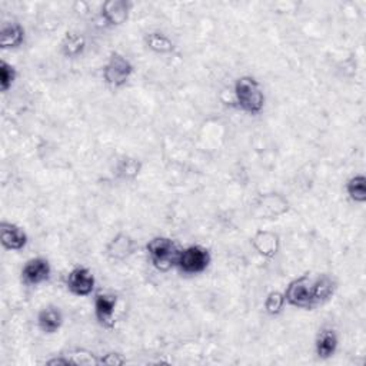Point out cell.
<instances>
[{
  "mask_svg": "<svg viewBox=\"0 0 366 366\" xmlns=\"http://www.w3.org/2000/svg\"><path fill=\"white\" fill-rule=\"evenodd\" d=\"M143 41H144V46L156 54H170L176 50L174 41L166 33L159 30L146 33L143 37Z\"/></svg>",
  "mask_w": 366,
  "mask_h": 366,
  "instance_id": "obj_20",
  "label": "cell"
},
{
  "mask_svg": "<svg viewBox=\"0 0 366 366\" xmlns=\"http://www.w3.org/2000/svg\"><path fill=\"white\" fill-rule=\"evenodd\" d=\"M233 97L236 106L249 116L260 114L266 104V96L260 81L250 74H243L234 80Z\"/></svg>",
  "mask_w": 366,
  "mask_h": 366,
  "instance_id": "obj_1",
  "label": "cell"
},
{
  "mask_svg": "<svg viewBox=\"0 0 366 366\" xmlns=\"http://www.w3.org/2000/svg\"><path fill=\"white\" fill-rule=\"evenodd\" d=\"M49 366H71L70 359L67 357V355H60V356H53L49 360L44 362Z\"/></svg>",
  "mask_w": 366,
  "mask_h": 366,
  "instance_id": "obj_26",
  "label": "cell"
},
{
  "mask_svg": "<svg viewBox=\"0 0 366 366\" xmlns=\"http://www.w3.org/2000/svg\"><path fill=\"white\" fill-rule=\"evenodd\" d=\"M290 209L289 200L277 192H267L259 194L252 203V214L256 219L276 220L286 214Z\"/></svg>",
  "mask_w": 366,
  "mask_h": 366,
  "instance_id": "obj_5",
  "label": "cell"
},
{
  "mask_svg": "<svg viewBox=\"0 0 366 366\" xmlns=\"http://www.w3.org/2000/svg\"><path fill=\"white\" fill-rule=\"evenodd\" d=\"M339 347V335L332 326H323L319 329L315 337V355L320 360L330 359Z\"/></svg>",
  "mask_w": 366,
  "mask_h": 366,
  "instance_id": "obj_15",
  "label": "cell"
},
{
  "mask_svg": "<svg viewBox=\"0 0 366 366\" xmlns=\"http://www.w3.org/2000/svg\"><path fill=\"white\" fill-rule=\"evenodd\" d=\"M179 252V244L167 236H154L146 243V254L150 264L162 273L176 267Z\"/></svg>",
  "mask_w": 366,
  "mask_h": 366,
  "instance_id": "obj_2",
  "label": "cell"
},
{
  "mask_svg": "<svg viewBox=\"0 0 366 366\" xmlns=\"http://www.w3.org/2000/svg\"><path fill=\"white\" fill-rule=\"evenodd\" d=\"M345 192L353 203L363 204L366 202V176L357 173L349 177L345 184Z\"/></svg>",
  "mask_w": 366,
  "mask_h": 366,
  "instance_id": "obj_21",
  "label": "cell"
},
{
  "mask_svg": "<svg viewBox=\"0 0 366 366\" xmlns=\"http://www.w3.org/2000/svg\"><path fill=\"white\" fill-rule=\"evenodd\" d=\"M250 244L260 257L273 259L279 253L280 237L273 230L259 229L250 237Z\"/></svg>",
  "mask_w": 366,
  "mask_h": 366,
  "instance_id": "obj_12",
  "label": "cell"
},
{
  "mask_svg": "<svg viewBox=\"0 0 366 366\" xmlns=\"http://www.w3.org/2000/svg\"><path fill=\"white\" fill-rule=\"evenodd\" d=\"M336 280L327 273H322L317 274L316 277H312V296L315 306L323 305L327 300H330L336 292Z\"/></svg>",
  "mask_w": 366,
  "mask_h": 366,
  "instance_id": "obj_17",
  "label": "cell"
},
{
  "mask_svg": "<svg viewBox=\"0 0 366 366\" xmlns=\"http://www.w3.org/2000/svg\"><path fill=\"white\" fill-rule=\"evenodd\" d=\"M286 305L297 309L312 310L315 309V302L312 296V276L310 273H303L299 277L290 280L283 292Z\"/></svg>",
  "mask_w": 366,
  "mask_h": 366,
  "instance_id": "obj_6",
  "label": "cell"
},
{
  "mask_svg": "<svg viewBox=\"0 0 366 366\" xmlns=\"http://www.w3.org/2000/svg\"><path fill=\"white\" fill-rule=\"evenodd\" d=\"M142 169H143V163L140 159L134 156L123 154L116 160L113 173L117 179L123 182H133L139 177V174L142 173Z\"/></svg>",
  "mask_w": 366,
  "mask_h": 366,
  "instance_id": "obj_18",
  "label": "cell"
},
{
  "mask_svg": "<svg viewBox=\"0 0 366 366\" xmlns=\"http://www.w3.org/2000/svg\"><path fill=\"white\" fill-rule=\"evenodd\" d=\"M63 322H64L63 312L56 305H46L36 315L37 327L44 335L57 333L61 329Z\"/></svg>",
  "mask_w": 366,
  "mask_h": 366,
  "instance_id": "obj_14",
  "label": "cell"
},
{
  "mask_svg": "<svg viewBox=\"0 0 366 366\" xmlns=\"http://www.w3.org/2000/svg\"><path fill=\"white\" fill-rule=\"evenodd\" d=\"M26 41V29L19 21H4L0 29V47L3 50L19 49Z\"/></svg>",
  "mask_w": 366,
  "mask_h": 366,
  "instance_id": "obj_16",
  "label": "cell"
},
{
  "mask_svg": "<svg viewBox=\"0 0 366 366\" xmlns=\"http://www.w3.org/2000/svg\"><path fill=\"white\" fill-rule=\"evenodd\" d=\"M51 277V264L44 256H34L26 260L20 270V280L29 287L40 286Z\"/></svg>",
  "mask_w": 366,
  "mask_h": 366,
  "instance_id": "obj_8",
  "label": "cell"
},
{
  "mask_svg": "<svg viewBox=\"0 0 366 366\" xmlns=\"http://www.w3.org/2000/svg\"><path fill=\"white\" fill-rule=\"evenodd\" d=\"M66 287L67 290L77 297H87L94 292L96 277L93 272L86 266H74L66 274Z\"/></svg>",
  "mask_w": 366,
  "mask_h": 366,
  "instance_id": "obj_9",
  "label": "cell"
},
{
  "mask_svg": "<svg viewBox=\"0 0 366 366\" xmlns=\"http://www.w3.org/2000/svg\"><path fill=\"white\" fill-rule=\"evenodd\" d=\"M86 50V39L79 31H66L60 41V53L66 59H77Z\"/></svg>",
  "mask_w": 366,
  "mask_h": 366,
  "instance_id": "obj_19",
  "label": "cell"
},
{
  "mask_svg": "<svg viewBox=\"0 0 366 366\" xmlns=\"http://www.w3.org/2000/svg\"><path fill=\"white\" fill-rule=\"evenodd\" d=\"M133 73V63L119 51H112L102 67V79L104 84L113 90L124 87L130 81Z\"/></svg>",
  "mask_w": 366,
  "mask_h": 366,
  "instance_id": "obj_3",
  "label": "cell"
},
{
  "mask_svg": "<svg viewBox=\"0 0 366 366\" xmlns=\"http://www.w3.org/2000/svg\"><path fill=\"white\" fill-rule=\"evenodd\" d=\"M119 299L110 292H97L93 297V315L103 329H113L116 325V310Z\"/></svg>",
  "mask_w": 366,
  "mask_h": 366,
  "instance_id": "obj_7",
  "label": "cell"
},
{
  "mask_svg": "<svg viewBox=\"0 0 366 366\" xmlns=\"http://www.w3.org/2000/svg\"><path fill=\"white\" fill-rule=\"evenodd\" d=\"M137 250V242L124 232L114 234L104 246V254L110 262H124L132 257Z\"/></svg>",
  "mask_w": 366,
  "mask_h": 366,
  "instance_id": "obj_10",
  "label": "cell"
},
{
  "mask_svg": "<svg viewBox=\"0 0 366 366\" xmlns=\"http://www.w3.org/2000/svg\"><path fill=\"white\" fill-rule=\"evenodd\" d=\"M126 357L119 352H106L103 355H99V365H124Z\"/></svg>",
  "mask_w": 366,
  "mask_h": 366,
  "instance_id": "obj_25",
  "label": "cell"
},
{
  "mask_svg": "<svg viewBox=\"0 0 366 366\" xmlns=\"http://www.w3.org/2000/svg\"><path fill=\"white\" fill-rule=\"evenodd\" d=\"M17 79V69L11 63L1 60L0 61V90L7 93Z\"/></svg>",
  "mask_w": 366,
  "mask_h": 366,
  "instance_id": "obj_23",
  "label": "cell"
},
{
  "mask_svg": "<svg viewBox=\"0 0 366 366\" xmlns=\"http://www.w3.org/2000/svg\"><path fill=\"white\" fill-rule=\"evenodd\" d=\"M67 357L70 359L71 365L81 366V365H99V355H94L90 350L84 349H76L67 353Z\"/></svg>",
  "mask_w": 366,
  "mask_h": 366,
  "instance_id": "obj_24",
  "label": "cell"
},
{
  "mask_svg": "<svg viewBox=\"0 0 366 366\" xmlns=\"http://www.w3.org/2000/svg\"><path fill=\"white\" fill-rule=\"evenodd\" d=\"M286 306V300H285V295L283 292L279 290H272L266 295L264 300H263V309L269 316H277L283 312Z\"/></svg>",
  "mask_w": 366,
  "mask_h": 366,
  "instance_id": "obj_22",
  "label": "cell"
},
{
  "mask_svg": "<svg viewBox=\"0 0 366 366\" xmlns=\"http://www.w3.org/2000/svg\"><path fill=\"white\" fill-rule=\"evenodd\" d=\"M132 7L129 0H106L100 6V17L106 26L120 27L129 20Z\"/></svg>",
  "mask_w": 366,
  "mask_h": 366,
  "instance_id": "obj_11",
  "label": "cell"
},
{
  "mask_svg": "<svg viewBox=\"0 0 366 366\" xmlns=\"http://www.w3.org/2000/svg\"><path fill=\"white\" fill-rule=\"evenodd\" d=\"M212 263L210 250L202 244H189L180 247L176 269L184 276H199L204 273Z\"/></svg>",
  "mask_w": 366,
  "mask_h": 366,
  "instance_id": "obj_4",
  "label": "cell"
},
{
  "mask_svg": "<svg viewBox=\"0 0 366 366\" xmlns=\"http://www.w3.org/2000/svg\"><path fill=\"white\" fill-rule=\"evenodd\" d=\"M0 243L6 250L10 252H20L23 250L29 243V236L26 230L7 220H1L0 223Z\"/></svg>",
  "mask_w": 366,
  "mask_h": 366,
  "instance_id": "obj_13",
  "label": "cell"
}]
</instances>
